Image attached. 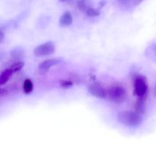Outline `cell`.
Returning <instances> with one entry per match:
<instances>
[{
    "mask_svg": "<svg viewBox=\"0 0 156 156\" xmlns=\"http://www.w3.org/2000/svg\"><path fill=\"white\" fill-rule=\"evenodd\" d=\"M55 52V46L52 42L44 43L37 46L34 49V54L37 57H44V56H50Z\"/></svg>",
    "mask_w": 156,
    "mask_h": 156,
    "instance_id": "obj_4",
    "label": "cell"
},
{
    "mask_svg": "<svg viewBox=\"0 0 156 156\" xmlns=\"http://www.w3.org/2000/svg\"><path fill=\"white\" fill-rule=\"evenodd\" d=\"M146 96H142V97H138L136 102L135 104V109L136 112L140 114H143L146 111Z\"/></svg>",
    "mask_w": 156,
    "mask_h": 156,
    "instance_id": "obj_7",
    "label": "cell"
},
{
    "mask_svg": "<svg viewBox=\"0 0 156 156\" xmlns=\"http://www.w3.org/2000/svg\"><path fill=\"white\" fill-rule=\"evenodd\" d=\"M8 94V91L5 88H0V97L6 95Z\"/></svg>",
    "mask_w": 156,
    "mask_h": 156,
    "instance_id": "obj_18",
    "label": "cell"
},
{
    "mask_svg": "<svg viewBox=\"0 0 156 156\" xmlns=\"http://www.w3.org/2000/svg\"><path fill=\"white\" fill-rule=\"evenodd\" d=\"M12 58L15 59H21L24 57V52L21 49H15L11 52Z\"/></svg>",
    "mask_w": 156,
    "mask_h": 156,
    "instance_id": "obj_13",
    "label": "cell"
},
{
    "mask_svg": "<svg viewBox=\"0 0 156 156\" xmlns=\"http://www.w3.org/2000/svg\"><path fill=\"white\" fill-rule=\"evenodd\" d=\"M134 95L137 97L146 96L148 92V81L146 76L139 75L134 78L133 81Z\"/></svg>",
    "mask_w": 156,
    "mask_h": 156,
    "instance_id": "obj_3",
    "label": "cell"
},
{
    "mask_svg": "<svg viewBox=\"0 0 156 156\" xmlns=\"http://www.w3.org/2000/svg\"><path fill=\"white\" fill-rule=\"evenodd\" d=\"M117 120L120 123L129 127H138L143 123L141 114L131 111H123L118 113Z\"/></svg>",
    "mask_w": 156,
    "mask_h": 156,
    "instance_id": "obj_1",
    "label": "cell"
},
{
    "mask_svg": "<svg viewBox=\"0 0 156 156\" xmlns=\"http://www.w3.org/2000/svg\"><path fill=\"white\" fill-rule=\"evenodd\" d=\"M132 2L135 5H139L143 2V0H132Z\"/></svg>",
    "mask_w": 156,
    "mask_h": 156,
    "instance_id": "obj_20",
    "label": "cell"
},
{
    "mask_svg": "<svg viewBox=\"0 0 156 156\" xmlns=\"http://www.w3.org/2000/svg\"><path fill=\"white\" fill-rule=\"evenodd\" d=\"M77 7L81 12H86L89 9L93 7L91 0H78Z\"/></svg>",
    "mask_w": 156,
    "mask_h": 156,
    "instance_id": "obj_10",
    "label": "cell"
},
{
    "mask_svg": "<svg viewBox=\"0 0 156 156\" xmlns=\"http://www.w3.org/2000/svg\"><path fill=\"white\" fill-rule=\"evenodd\" d=\"M61 61L60 59L59 58H53V59H46V60L43 61L39 64L38 66V70H39L41 74H45L47 73L52 67L55 66L59 63Z\"/></svg>",
    "mask_w": 156,
    "mask_h": 156,
    "instance_id": "obj_5",
    "label": "cell"
},
{
    "mask_svg": "<svg viewBox=\"0 0 156 156\" xmlns=\"http://www.w3.org/2000/svg\"><path fill=\"white\" fill-rule=\"evenodd\" d=\"M145 54L148 59L156 62V43L152 44L146 48Z\"/></svg>",
    "mask_w": 156,
    "mask_h": 156,
    "instance_id": "obj_9",
    "label": "cell"
},
{
    "mask_svg": "<svg viewBox=\"0 0 156 156\" xmlns=\"http://www.w3.org/2000/svg\"><path fill=\"white\" fill-rule=\"evenodd\" d=\"M4 38H5L4 33L0 30V43H2L3 41H4Z\"/></svg>",
    "mask_w": 156,
    "mask_h": 156,
    "instance_id": "obj_21",
    "label": "cell"
},
{
    "mask_svg": "<svg viewBox=\"0 0 156 156\" xmlns=\"http://www.w3.org/2000/svg\"><path fill=\"white\" fill-rule=\"evenodd\" d=\"M71 1H73V0H59V2H67Z\"/></svg>",
    "mask_w": 156,
    "mask_h": 156,
    "instance_id": "obj_22",
    "label": "cell"
},
{
    "mask_svg": "<svg viewBox=\"0 0 156 156\" xmlns=\"http://www.w3.org/2000/svg\"><path fill=\"white\" fill-rule=\"evenodd\" d=\"M154 95H155L156 97V85L155 86V88H154Z\"/></svg>",
    "mask_w": 156,
    "mask_h": 156,
    "instance_id": "obj_23",
    "label": "cell"
},
{
    "mask_svg": "<svg viewBox=\"0 0 156 156\" xmlns=\"http://www.w3.org/2000/svg\"><path fill=\"white\" fill-rule=\"evenodd\" d=\"M24 66V62H23V61H18V62H15V63L13 64L12 66H11V67H9V68L12 69V71L14 73L22 69Z\"/></svg>",
    "mask_w": 156,
    "mask_h": 156,
    "instance_id": "obj_14",
    "label": "cell"
},
{
    "mask_svg": "<svg viewBox=\"0 0 156 156\" xmlns=\"http://www.w3.org/2000/svg\"><path fill=\"white\" fill-rule=\"evenodd\" d=\"M86 15L89 17H97L100 15L101 12L98 9H94V8H91L88 9L86 12Z\"/></svg>",
    "mask_w": 156,
    "mask_h": 156,
    "instance_id": "obj_15",
    "label": "cell"
},
{
    "mask_svg": "<svg viewBox=\"0 0 156 156\" xmlns=\"http://www.w3.org/2000/svg\"><path fill=\"white\" fill-rule=\"evenodd\" d=\"M117 2L119 4V5L121 6V7L128 8L130 5L132 0H117Z\"/></svg>",
    "mask_w": 156,
    "mask_h": 156,
    "instance_id": "obj_16",
    "label": "cell"
},
{
    "mask_svg": "<svg viewBox=\"0 0 156 156\" xmlns=\"http://www.w3.org/2000/svg\"><path fill=\"white\" fill-rule=\"evenodd\" d=\"M107 96L117 104H121L126 100V91L122 85H114L107 91Z\"/></svg>",
    "mask_w": 156,
    "mask_h": 156,
    "instance_id": "obj_2",
    "label": "cell"
},
{
    "mask_svg": "<svg viewBox=\"0 0 156 156\" xmlns=\"http://www.w3.org/2000/svg\"><path fill=\"white\" fill-rule=\"evenodd\" d=\"M60 85L61 86L63 87V88H69V87L72 86L73 85V82L71 81H66V80H62L60 82Z\"/></svg>",
    "mask_w": 156,
    "mask_h": 156,
    "instance_id": "obj_17",
    "label": "cell"
},
{
    "mask_svg": "<svg viewBox=\"0 0 156 156\" xmlns=\"http://www.w3.org/2000/svg\"><path fill=\"white\" fill-rule=\"evenodd\" d=\"M34 88V85L33 82H31L30 79H26L24 80V83H23V91L24 92V94H28L33 91Z\"/></svg>",
    "mask_w": 156,
    "mask_h": 156,
    "instance_id": "obj_12",
    "label": "cell"
},
{
    "mask_svg": "<svg viewBox=\"0 0 156 156\" xmlns=\"http://www.w3.org/2000/svg\"><path fill=\"white\" fill-rule=\"evenodd\" d=\"M88 91L93 96L98 98H105L107 97V91L100 85L94 83L88 87Z\"/></svg>",
    "mask_w": 156,
    "mask_h": 156,
    "instance_id": "obj_6",
    "label": "cell"
},
{
    "mask_svg": "<svg viewBox=\"0 0 156 156\" xmlns=\"http://www.w3.org/2000/svg\"><path fill=\"white\" fill-rule=\"evenodd\" d=\"M12 75H13V72L12 71L10 68L6 69L5 70H4L0 74V86L7 83L9 79H10V78L12 77Z\"/></svg>",
    "mask_w": 156,
    "mask_h": 156,
    "instance_id": "obj_11",
    "label": "cell"
},
{
    "mask_svg": "<svg viewBox=\"0 0 156 156\" xmlns=\"http://www.w3.org/2000/svg\"><path fill=\"white\" fill-rule=\"evenodd\" d=\"M106 4V0H103V1H101L100 2H99V5H98V9H99V10H101V9H102V8L105 6V5Z\"/></svg>",
    "mask_w": 156,
    "mask_h": 156,
    "instance_id": "obj_19",
    "label": "cell"
},
{
    "mask_svg": "<svg viewBox=\"0 0 156 156\" xmlns=\"http://www.w3.org/2000/svg\"><path fill=\"white\" fill-rule=\"evenodd\" d=\"M73 16L71 13L69 12H66L62 15V16L59 18V25L61 27H68L73 24Z\"/></svg>",
    "mask_w": 156,
    "mask_h": 156,
    "instance_id": "obj_8",
    "label": "cell"
}]
</instances>
